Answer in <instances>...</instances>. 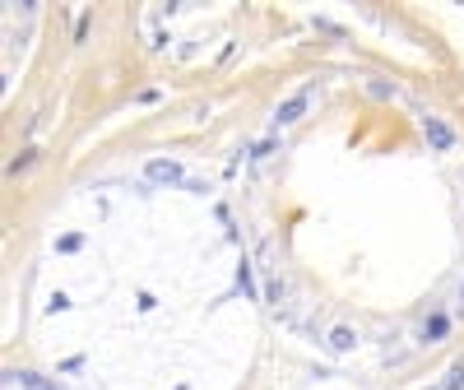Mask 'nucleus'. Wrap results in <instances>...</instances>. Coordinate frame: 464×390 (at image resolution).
I'll use <instances>...</instances> for the list:
<instances>
[{"label":"nucleus","instance_id":"nucleus-1","mask_svg":"<svg viewBox=\"0 0 464 390\" xmlns=\"http://www.w3.org/2000/svg\"><path fill=\"white\" fill-rule=\"evenodd\" d=\"M422 135H427V145L436 149V154H451L455 149V130L441 121V116H422Z\"/></svg>","mask_w":464,"mask_h":390},{"label":"nucleus","instance_id":"nucleus-2","mask_svg":"<svg viewBox=\"0 0 464 390\" xmlns=\"http://www.w3.org/2000/svg\"><path fill=\"white\" fill-rule=\"evenodd\" d=\"M144 177L154 181V186H177V181H181V163H172V158H154V163H144Z\"/></svg>","mask_w":464,"mask_h":390},{"label":"nucleus","instance_id":"nucleus-3","mask_svg":"<svg viewBox=\"0 0 464 390\" xmlns=\"http://www.w3.org/2000/svg\"><path fill=\"white\" fill-rule=\"evenodd\" d=\"M307 102H311V89H302V93H293V98H283L279 102V111H274V126H293L307 111Z\"/></svg>","mask_w":464,"mask_h":390},{"label":"nucleus","instance_id":"nucleus-4","mask_svg":"<svg viewBox=\"0 0 464 390\" xmlns=\"http://www.w3.org/2000/svg\"><path fill=\"white\" fill-rule=\"evenodd\" d=\"M353 344H358V334L348 330V325H334V330H330V348H334V353H348Z\"/></svg>","mask_w":464,"mask_h":390},{"label":"nucleus","instance_id":"nucleus-5","mask_svg":"<svg viewBox=\"0 0 464 390\" xmlns=\"http://www.w3.org/2000/svg\"><path fill=\"white\" fill-rule=\"evenodd\" d=\"M446 330H451V321H446V316H432V321L422 325V339H427V344H436Z\"/></svg>","mask_w":464,"mask_h":390},{"label":"nucleus","instance_id":"nucleus-6","mask_svg":"<svg viewBox=\"0 0 464 390\" xmlns=\"http://www.w3.org/2000/svg\"><path fill=\"white\" fill-rule=\"evenodd\" d=\"M460 386H464V362H455L451 377H446V390H460Z\"/></svg>","mask_w":464,"mask_h":390},{"label":"nucleus","instance_id":"nucleus-7","mask_svg":"<svg viewBox=\"0 0 464 390\" xmlns=\"http://www.w3.org/2000/svg\"><path fill=\"white\" fill-rule=\"evenodd\" d=\"M79 242H84V237H79V233H70V237H61V251H79Z\"/></svg>","mask_w":464,"mask_h":390},{"label":"nucleus","instance_id":"nucleus-8","mask_svg":"<svg viewBox=\"0 0 464 390\" xmlns=\"http://www.w3.org/2000/svg\"><path fill=\"white\" fill-rule=\"evenodd\" d=\"M460 302H464V288H460Z\"/></svg>","mask_w":464,"mask_h":390},{"label":"nucleus","instance_id":"nucleus-9","mask_svg":"<svg viewBox=\"0 0 464 390\" xmlns=\"http://www.w3.org/2000/svg\"><path fill=\"white\" fill-rule=\"evenodd\" d=\"M181 390H186V386H181Z\"/></svg>","mask_w":464,"mask_h":390}]
</instances>
